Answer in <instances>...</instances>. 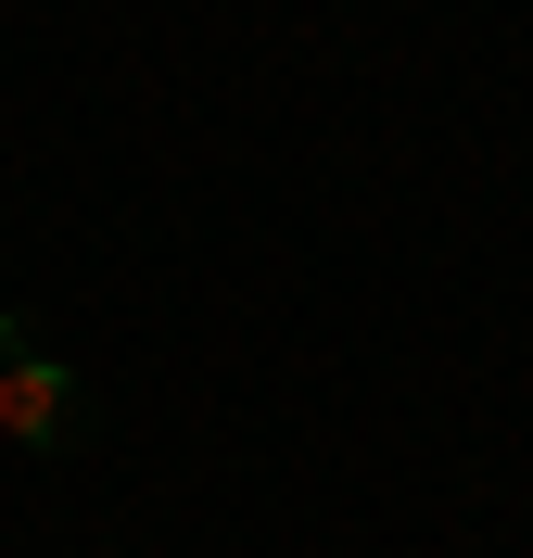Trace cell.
I'll list each match as a JSON object with an SVG mask.
<instances>
[{
	"instance_id": "6da1fadb",
	"label": "cell",
	"mask_w": 533,
	"mask_h": 558,
	"mask_svg": "<svg viewBox=\"0 0 533 558\" xmlns=\"http://www.w3.org/2000/svg\"><path fill=\"white\" fill-rule=\"evenodd\" d=\"M64 432H76V381H64V355L13 317L0 330V445H64Z\"/></svg>"
}]
</instances>
